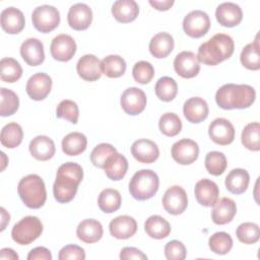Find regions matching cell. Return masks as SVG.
<instances>
[{"label": "cell", "mask_w": 260, "mask_h": 260, "mask_svg": "<svg viewBox=\"0 0 260 260\" xmlns=\"http://www.w3.org/2000/svg\"><path fill=\"white\" fill-rule=\"evenodd\" d=\"M132 75L136 82L140 84H146L153 78L154 68L151 63L147 61H138L133 66Z\"/></svg>", "instance_id": "cell-48"}, {"label": "cell", "mask_w": 260, "mask_h": 260, "mask_svg": "<svg viewBox=\"0 0 260 260\" xmlns=\"http://www.w3.org/2000/svg\"><path fill=\"white\" fill-rule=\"evenodd\" d=\"M31 21L37 30L47 34L59 25L60 13L52 5H41L32 11Z\"/></svg>", "instance_id": "cell-7"}, {"label": "cell", "mask_w": 260, "mask_h": 260, "mask_svg": "<svg viewBox=\"0 0 260 260\" xmlns=\"http://www.w3.org/2000/svg\"><path fill=\"white\" fill-rule=\"evenodd\" d=\"M171 153L178 164L191 165L198 158L199 146L194 140L184 138L173 144Z\"/></svg>", "instance_id": "cell-11"}, {"label": "cell", "mask_w": 260, "mask_h": 260, "mask_svg": "<svg viewBox=\"0 0 260 260\" xmlns=\"http://www.w3.org/2000/svg\"><path fill=\"white\" fill-rule=\"evenodd\" d=\"M120 103L126 114L136 116L144 111L147 99L142 89L138 87H129L122 93Z\"/></svg>", "instance_id": "cell-10"}, {"label": "cell", "mask_w": 260, "mask_h": 260, "mask_svg": "<svg viewBox=\"0 0 260 260\" xmlns=\"http://www.w3.org/2000/svg\"><path fill=\"white\" fill-rule=\"evenodd\" d=\"M23 138V131L19 124L11 122L6 124L0 134L1 144L6 148H15L17 147Z\"/></svg>", "instance_id": "cell-34"}, {"label": "cell", "mask_w": 260, "mask_h": 260, "mask_svg": "<svg viewBox=\"0 0 260 260\" xmlns=\"http://www.w3.org/2000/svg\"><path fill=\"white\" fill-rule=\"evenodd\" d=\"M20 55L27 65L39 66L45 60L44 45L36 38L26 39L20 46Z\"/></svg>", "instance_id": "cell-20"}, {"label": "cell", "mask_w": 260, "mask_h": 260, "mask_svg": "<svg viewBox=\"0 0 260 260\" xmlns=\"http://www.w3.org/2000/svg\"><path fill=\"white\" fill-rule=\"evenodd\" d=\"M29 152L38 160L45 161L52 158L56 148L54 141L45 135L36 136L29 143Z\"/></svg>", "instance_id": "cell-26"}, {"label": "cell", "mask_w": 260, "mask_h": 260, "mask_svg": "<svg viewBox=\"0 0 260 260\" xmlns=\"http://www.w3.org/2000/svg\"><path fill=\"white\" fill-rule=\"evenodd\" d=\"M208 246L213 253L217 255H225L233 248V239L228 233L217 232L210 236Z\"/></svg>", "instance_id": "cell-42"}, {"label": "cell", "mask_w": 260, "mask_h": 260, "mask_svg": "<svg viewBox=\"0 0 260 260\" xmlns=\"http://www.w3.org/2000/svg\"><path fill=\"white\" fill-rule=\"evenodd\" d=\"M0 210H1V218H2V220H1V231H4L6 224L10 220V215H9L8 212H6V210L3 207H1Z\"/></svg>", "instance_id": "cell-55"}, {"label": "cell", "mask_w": 260, "mask_h": 260, "mask_svg": "<svg viewBox=\"0 0 260 260\" xmlns=\"http://www.w3.org/2000/svg\"><path fill=\"white\" fill-rule=\"evenodd\" d=\"M237 213V205L231 198L223 197L215 202L211 211V219L215 224H226Z\"/></svg>", "instance_id": "cell-25"}, {"label": "cell", "mask_w": 260, "mask_h": 260, "mask_svg": "<svg viewBox=\"0 0 260 260\" xmlns=\"http://www.w3.org/2000/svg\"><path fill=\"white\" fill-rule=\"evenodd\" d=\"M0 22L1 27L5 32L16 35L23 29L25 19L23 13L19 9L15 7H8L1 12Z\"/></svg>", "instance_id": "cell-24"}, {"label": "cell", "mask_w": 260, "mask_h": 260, "mask_svg": "<svg viewBox=\"0 0 260 260\" xmlns=\"http://www.w3.org/2000/svg\"><path fill=\"white\" fill-rule=\"evenodd\" d=\"M87 138L80 132H71L62 140V150L69 156H74L82 153L86 149Z\"/></svg>", "instance_id": "cell-33"}, {"label": "cell", "mask_w": 260, "mask_h": 260, "mask_svg": "<svg viewBox=\"0 0 260 260\" xmlns=\"http://www.w3.org/2000/svg\"><path fill=\"white\" fill-rule=\"evenodd\" d=\"M58 258L59 260H84L85 252L77 245H67L60 250Z\"/></svg>", "instance_id": "cell-50"}, {"label": "cell", "mask_w": 260, "mask_h": 260, "mask_svg": "<svg viewBox=\"0 0 260 260\" xmlns=\"http://www.w3.org/2000/svg\"><path fill=\"white\" fill-rule=\"evenodd\" d=\"M17 193L23 204L31 209L41 208L47 199L45 183L36 174L27 175L19 181Z\"/></svg>", "instance_id": "cell-4"}, {"label": "cell", "mask_w": 260, "mask_h": 260, "mask_svg": "<svg viewBox=\"0 0 260 260\" xmlns=\"http://www.w3.org/2000/svg\"><path fill=\"white\" fill-rule=\"evenodd\" d=\"M138 13L139 7L134 0H118L112 5V14L121 23H128L135 20Z\"/></svg>", "instance_id": "cell-28"}, {"label": "cell", "mask_w": 260, "mask_h": 260, "mask_svg": "<svg viewBox=\"0 0 260 260\" xmlns=\"http://www.w3.org/2000/svg\"><path fill=\"white\" fill-rule=\"evenodd\" d=\"M194 194L199 204L205 207H211L218 200L219 189L213 181L202 179L196 183Z\"/></svg>", "instance_id": "cell-19"}, {"label": "cell", "mask_w": 260, "mask_h": 260, "mask_svg": "<svg viewBox=\"0 0 260 260\" xmlns=\"http://www.w3.org/2000/svg\"><path fill=\"white\" fill-rule=\"evenodd\" d=\"M208 105L205 100L199 96H193L187 100L183 106V113L185 118L190 123H200L208 116Z\"/></svg>", "instance_id": "cell-22"}, {"label": "cell", "mask_w": 260, "mask_h": 260, "mask_svg": "<svg viewBox=\"0 0 260 260\" xmlns=\"http://www.w3.org/2000/svg\"><path fill=\"white\" fill-rule=\"evenodd\" d=\"M205 169L212 176H219L223 174L228 167L226 157L222 152L209 151L205 156Z\"/></svg>", "instance_id": "cell-43"}, {"label": "cell", "mask_w": 260, "mask_h": 260, "mask_svg": "<svg viewBox=\"0 0 260 260\" xmlns=\"http://www.w3.org/2000/svg\"><path fill=\"white\" fill-rule=\"evenodd\" d=\"M27 260H52L51 251L45 247H37L29 251Z\"/></svg>", "instance_id": "cell-52"}, {"label": "cell", "mask_w": 260, "mask_h": 260, "mask_svg": "<svg viewBox=\"0 0 260 260\" xmlns=\"http://www.w3.org/2000/svg\"><path fill=\"white\" fill-rule=\"evenodd\" d=\"M250 182V175L244 169H234L225 177V187L233 194L244 193Z\"/></svg>", "instance_id": "cell-31"}, {"label": "cell", "mask_w": 260, "mask_h": 260, "mask_svg": "<svg viewBox=\"0 0 260 260\" xmlns=\"http://www.w3.org/2000/svg\"><path fill=\"white\" fill-rule=\"evenodd\" d=\"M131 153L133 157L142 164L154 162L159 156L157 145L149 139H138L131 145Z\"/></svg>", "instance_id": "cell-17"}, {"label": "cell", "mask_w": 260, "mask_h": 260, "mask_svg": "<svg viewBox=\"0 0 260 260\" xmlns=\"http://www.w3.org/2000/svg\"><path fill=\"white\" fill-rule=\"evenodd\" d=\"M56 116L60 119H65L72 124H76L79 117L78 106L71 100H63L57 107Z\"/></svg>", "instance_id": "cell-47"}, {"label": "cell", "mask_w": 260, "mask_h": 260, "mask_svg": "<svg viewBox=\"0 0 260 260\" xmlns=\"http://www.w3.org/2000/svg\"><path fill=\"white\" fill-rule=\"evenodd\" d=\"M174 45L175 43L173 37L170 34L162 31L152 37V39L149 42L148 48L150 54L153 57L161 59L168 57L172 53Z\"/></svg>", "instance_id": "cell-29"}, {"label": "cell", "mask_w": 260, "mask_h": 260, "mask_svg": "<svg viewBox=\"0 0 260 260\" xmlns=\"http://www.w3.org/2000/svg\"><path fill=\"white\" fill-rule=\"evenodd\" d=\"M103 233L102 223L93 218L82 220L76 229L77 238L86 244H92L100 241L103 237Z\"/></svg>", "instance_id": "cell-27"}, {"label": "cell", "mask_w": 260, "mask_h": 260, "mask_svg": "<svg viewBox=\"0 0 260 260\" xmlns=\"http://www.w3.org/2000/svg\"><path fill=\"white\" fill-rule=\"evenodd\" d=\"M52 57L61 62H67L73 58L76 52V43L74 39L66 34L55 37L50 46Z\"/></svg>", "instance_id": "cell-12"}, {"label": "cell", "mask_w": 260, "mask_h": 260, "mask_svg": "<svg viewBox=\"0 0 260 260\" xmlns=\"http://www.w3.org/2000/svg\"><path fill=\"white\" fill-rule=\"evenodd\" d=\"M146 234L156 240L167 238L171 233V224L160 215H151L144 222Z\"/></svg>", "instance_id": "cell-32"}, {"label": "cell", "mask_w": 260, "mask_h": 260, "mask_svg": "<svg viewBox=\"0 0 260 260\" xmlns=\"http://www.w3.org/2000/svg\"><path fill=\"white\" fill-rule=\"evenodd\" d=\"M156 96L162 102L173 101L178 92V84L172 77L162 76L160 77L154 86Z\"/></svg>", "instance_id": "cell-38"}, {"label": "cell", "mask_w": 260, "mask_h": 260, "mask_svg": "<svg viewBox=\"0 0 260 260\" xmlns=\"http://www.w3.org/2000/svg\"><path fill=\"white\" fill-rule=\"evenodd\" d=\"M149 4L155 8L156 10L159 11H166L169 10L173 5H174V0H162V1H158V0H149L148 1Z\"/></svg>", "instance_id": "cell-53"}, {"label": "cell", "mask_w": 260, "mask_h": 260, "mask_svg": "<svg viewBox=\"0 0 260 260\" xmlns=\"http://www.w3.org/2000/svg\"><path fill=\"white\" fill-rule=\"evenodd\" d=\"M161 202L165 210L168 213L179 215L183 213L188 206L187 193L178 185L172 186L165 192Z\"/></svg>", "instance_id": "cell-9"}, {"label": "cell", "mask_w": 260, "mask_h": 260, "mask_svg": "<svg viewBox=\"0 0 260 260\" xmlns=\"http://www.w3.org/2000/svg\"><path fill=\"white\" fill-rule=\"evenodd\" d=\"M109 230L114 238L126 240L135 235L137 231V222L132 216L120 215L111 220Z\"/></svg>", "instance_id": "cell-23"}, {"label": "cell", "mask_w": 260, "mask_h": 260, "mask_svg": "<svg viewBox=\"0 0 260 260\" xmlns=\"http://www.w3.org/2000/svg\"><path fill=\"white\" fill-rule=\"evenodd\" d=\"M104 170H105L106 176L110 180L120 181L125 177L128 171L127 158L123 154L116 151L110 156V158L105 165Z\"/></svg>", "instance_id": "cell-30"}, {"label": "cell", "mask_w": 260, "mask_h": 260, "mask_svg": "<svg viewBox=\"0 0 260 260\" xmlns=\"http://www.w3.org/2000/svg\"><path fill=\"white\" fill-rule=\"evenodd\" d=\"M121 202L122 198L119 191L111 188L104 189L98 198V205L105 213H113L117 211L121 206Z\"/></svg>", "instance_id": "cell-36"}, {"label": "cell", "mask_w": 260, "mask_h": 260, "mask_svg": "<svg viewBox=\"0 0 260 260\" xmlns=\"http://www.w3.org/2000/svg\"><path fill=\"white\" fill-rule=\"evenodd\" d=\"M160 132L169 137L178 135L182 130V121L175 113H165L158 121Z\"/></svg>", "instance_id": "cell-41"}, {"label": "cell", "mask_w": 260, "mask_h": 260, "mask_svg": "<svg viewBox=\"0 0 260 260\" xmlns=\"http://www.w3.org/2000/svg\"><path fill=\"white\" fill-rule=\"evenodd\" d=\"M1 260H18V255L10 248H3L0 250Z\"/></svg>", "instance_id": "cell-54"}, {"label": "cell", "mask_w": 260, "mask_h": 260, "mask_svg": "<svg viewBox=\"0 0 260 260\" xmlns=\"http://www.w3.org/2000/svg\"><path fill=\"white\" fill-rule=\"evenodd\" d=\"M43 233V223L37 216H25L11 230L12 240L18 245H29Z\"/></svg>", "instance_id": "cell-6"}, {"label": "cell", "mask_w": 260, "mask_h": 260, "mask_svg": "<svg viewBox=\"0 0 260 260\" xmlns=\"http://www.w3.org/2000/svg\"><path fill=\"white\" fill-rule=\"evenodd\" d=\"M52 88V78L44 72H39L30 76L26 82L25 90L34 101H43L50 93Z\"/></svg>", "instance_id": "cell-14"}, {"label": "cell", "mask_w": 260, "mask_h": 260, "mask_svg": "<svg viewBox=\"0 0 260 260\" xmlns=\"http://www.w3.org/2000/svg\"><path fill=\"white\" fill-rule=\"evenodd\" d=\"M187 255L185 245L178 241L173 240L165 246V256L168 260H184Z\"/></svg>", "instance_id": "cell-49"}, {"label": "cell", "mask_w": 260, "mask_h": 260, "mask_svg": "<svg viewBox=\"0 0 260 260\" xmlns=\"http://www.w3.org/2000/svg\"><path fill=\"white\" fill-rule=\"evenodd\" d=\"M215 17L219 24L226 27H234L243 19L241 7L233 2H223L216 7Z\"/></svg>", "instance_id": "cell-18"}, {"label": "cell", "mask_w": 260, "mask_h": 260, "mask_svg": "<svg viewBox=\"0 0 260 260\" xmlns=\"http://www.w3.org/2000/svg\"><path fill=\"white\" fill-rule=\"evenodd\" d=\"M102 73L110 78H118L126 71V62L119 55H109L101 61Z\"/></svg>", "instance_id": "cell-35"}, {"label": "cell", "mask_w": 260, "mask_h": 260, "mask_svg": "<svg viewBox=\"0 0 260 260\" xmlns=\"http://www.w3.org/2000/svg\"><path fill=\"white\" fill-rule=\"evenodd\" d=\"M240 60L242 65L249 70L260 69V54H259V43L257 39L255 42L250 43L244 47L241 52Z\"/></svg>", "instance_id": "cell-37"}, {"label": "cell", "mask_w": 260, "mask_h": 260, "mask_svg": "<svg viewBox=\"0 0 260 260\" xmlns=\"http://www.w3.org/2000/svg\"><path fill=\"white\" fill-rule=\"evenodd\" d=\"M67 21L71 28L75 30H84L89 27L92 21L91 8L84 3H76L69 8Z\"/></svg>", "instance_id": "cell-16"}, {"label": "cell", "mask_w": 260, "mask_h": 260, "mask_svg": "<svg viewBox=\"0 0 260 260\" xmlns=\"http://www.w3.org/2000/svg\"><path fill=\"white\" fill-rule=\"evenodd\" d=\"M260 124L258 122H252L247 124L242 131V143L243 145L252 151H258L260 149Z\"/></svg>", "instance_id": "cell-40"}, {"label": "cell", "mask_w": 260, "mask_h": 260, "mask_svg": "<svg viewBox=\"0 0 260 260\" xmlns=\"http://www.w3.org/2000/svg\"><path fill=\"white\" fill-rule=\"evenodd\" d=\"M120 259H122V260H127V259L146 260L147 256L137 248L125 247L120 252Z\"/></svg>", "instance_id": "cell-51"}, {"label": "cell", "mask_w": 260, "mask_h": 260, "mask_svg": "<svg viewBox=\"0 0 260 260\" xmlns=\"http://www.w3.org/2000/svg\"><path fill=\"white\" fill-rule=\"evenodd\" d=\"M208 134L214 143L228 145L235 139V128L228 119L217 118L210 123Z\"/></svg>", "instance_id": "cell-15"}, {"label": "cell", "mask_w": 260, "mask_h": 260, "mask_svg": "<svg viewBox=\"0 0 260 260\" xmlns=\"http://www.w3.org/2000/svg\"><path fill=\"white\" fill-rule=\"evenodd\" d=\"M1 93V104H0V115L2 117H8L13 115L19 107V99L17 94L11 89L2 87Z\"/></svg>", "instance_id": "cell-44"}, {"label": "cell", "mask_w": 260, "mask_h": 260, "mask_svg": "<svg viewBox=\"0 0 260 260\" xmlns=\"http://www.w3.org/2000/svg\"><path fill=\"white\" fill-rule=\"evenodd\" d=\"M235 50V43L232 37L225 34H216L207 42L200 45L196 55L199 62L215 66L229 59Z\"/></svg>", "instance_id": "cell-3"}, {"label": "cell", "mask_w": 260, "mask_h": 260, "mask_svg": "<svg viewBox=\"0 0 260 260\" xmlns=\"http://www.w3.org/2000/svg\"><path fill=\"white\" fill-rule=\"evenodd\" d=\"M256 99L255 89L248 84L228 83L220 86L215 93L217 106L223 110L247 109Z\"/></svg>", "instance_id": "cell-2"}, {"label": "cell", "mask_w": 260, "mask_h": 260, "mask_svg": "<svg viewBox=\"0 0 260 260\" xmlns=\"http://www.w3.org/2000/svg\"><path fill=\"white\" fill-rule=\"evenodd\" d=\"M174 69L183 78H193L200 71V62L193 52L182 51L175 57Z\"/></svg>", "instance_id": "cell-13"}, {"label": "cell", "mask_w": 260, "mask_h": 260, "mask_svg": "<svg viewBox=\"0 0 260 260\" xmlns=\"http://www.w3.org/2000/svg\"><path fill=\"white\" fill-rule=\"evenodd\" d=\"M1 79L7 83L17 81L22 75V68L18 61L13 58H3L0 61Z\"/></svg>", "instance_id": "cell-39"}, {"label": "cell", "mask_w": 260, "mask_h": 260, "mask_svg": "<svg viewBox=\"0 0 260 260\" xmlns=\"http://www.w3.org/2000/svg\"><path fill=\"white\" fill-rule=\"evenodd\" d=\"M83 179V170L80 165L72 161L65 162L58 168L53 185L54 198L59 203H68L76 195L78 185Z\"/></svg>", "instance_id": "cell-1"}, {"label": "cell", "mask_w": 260, "mask_h": 260, "mask_svg": "<svg viewBox=\"0 0 260 260\" xmlns=\"http://www.w3.org/2000/svg\"><path fill=\"white\" fill-rule=\"evenodd\" d=\"M76 71L83 80L95 81L102 76L101 61L94 55L86 54L78 60Z\"/></svg>", "instance_id": "cell-21"}, {"label": "cell", "mask_w": 260, "mask_h": 260, "mask_svg": "<svg viewBox=\"0 0 260 260\" xmlns=\"http://www.w3.org/2000/svg\"><path fill=\"white\" fill-rule=\"evenodd\" d=\"M210 19L206 12L202 10H193L189 12L183 20V29L191 38H201L208 31Z\"/></svg>", "instance_id": "cell-8"}, {"label": "cell", "mask_w": 260, "mask_h": 260, "mask_svg": "<svg viewBox=\"0 0 260 260\" xmlns=\"http://www.w3.org/2000/svg\"><path fill=\"white\" fill-rule=\"evenodd\" d=\"M236 236L238 240L244 244H255L260 238L259 225L254 222L241 223L236 230Z\"/></svg>", "instance_id": "cell-45"}, {"label": "cell", "mask_w": 260, "mask_h": 260, "mask_svg": "<svg viewBox=\"0 0 260 260\" xmlns=\"http://www.w3.org/2000/svg\"><path fill=\"white\" fill-rule=\"evenodd\" d=\"M159 179L155 172L151 170H140L136 172L130 180L129 192L132 197L139 201L150 199L157 192Z\"/></svg>", "instance_id": "cell-5"}, {"label": "cell", "mask_w": 260, "mask_h": 260, "mask_svg": "<svg viewBox=\"0 0 260 260\" xmlns=\"http://www.w3.org/2000/svg\"><path fill=\"white\" fill-rule=\"evenodd\" d=\"M116 148L109 143H101L96 145L90 152V161L99 169H104L110 156L115 153Z\"/></svg>", "instance_id": "cell-46"}]
</instances>
